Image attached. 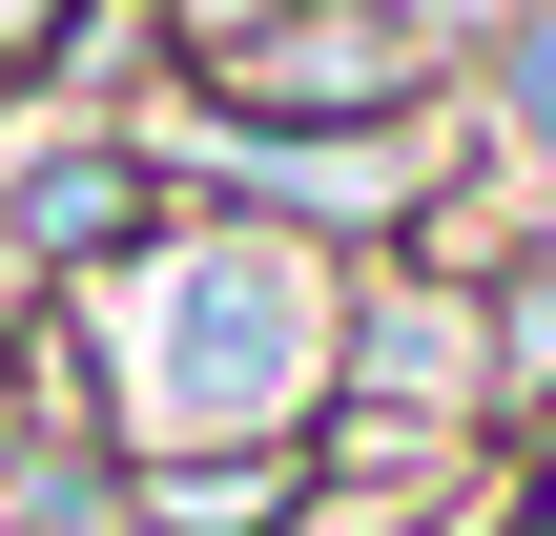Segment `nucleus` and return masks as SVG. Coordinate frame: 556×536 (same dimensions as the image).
<instances>
[{
  "label": "nucleus",
  "instance_id": "obj_1",
  "mask_svg": "<svg viewBox=\"0 0 556 536\" xmlns=\"http://www.w3.org/2000/svg\"><path fill=\"white\" fill-rule=\"evenodd\" d=\"M83 310V372H103V454H289L330 434V310L351 269L289 248V227H227V207H165V248H124Z\"/></svg>",
  "mask_w": 556,
  "mask_h": 536
},
{
  "label": "nucleus",
  "instance_id": "obj_2",
  "mask_svg": "<svg viewBox=\"0 0 556 536\" xmlns=\"http://www.w3.org/2000/svg\"><path fill=\"white\" fill-rule=\"evenodd\" d=\"M165 103H206V124H454V62L392 21V0H268L206 83H165Z\"/></svg>",
  "mask_w": 556,
  "mask_h": 536
},
{
  "label": "nucleus",
  "instance_id": "obj_3",
  "mask_svg": "<svg viewBox=\"0 0 556 536\" xmlns=\"http://www.w3.org/2000/svg\"><path fill=\"white\" fill-rule=\"evenodd\" d=\"M330 413H371V434H495V310L454 269L371 248L351 310H330Z\"/></svg>",
  "mask_w": 556,
  "mask_h": 536
},
{
  "label": "nucleus",
  "instance_id": "obj_4",
  "mask_svg": "<svg viewBox=\"0 0 556 536\" xmlns=\"http://www.w3.org/2000/svg\"><path fill=\"white\" fill-rule=\"evenodd\" d=\"M124 248H165L144 124H0V289H103Z\"/></svg>",
  "mask_w": 556,
  "mask_h": 536
},
{
  "label": "nucleus",
  "instance_id": "obj_5",
  "mask_svg": "<svg viewBox=\"0 0 556 536\" xmlns=\"http://www.w3.org/2000/svg\"><path fill=\"white\" fill-rule=\"evenodd\" d=\"M475 310H495V413H556V248H495Z\"/></svg>",
  "mask_w": 556,
  "mask_h": 536
},
{
  "label": "nucleus",
  "instance_id": "obj_6",
  "mask_svg": "<svg viewBox=\"0 0 556 536\" xmlns=\"http://www.w3.org/2000/svg\"><path fill=\"white\" fill-rule=\"evenodd\" d=\"M495 145L556 165V0H516V41H495Z\"/></svg>",
  "mask_w": 556,
  "mask_h": 536
},
{
  "label": "nucleus",
  "instance_id": "obj_7",
  "mask_svg": "<svg viewBox=\"0 0 556 536\" xmlns=\"http://www.w3.org/2000/svg\"><path fill=\"white\" fill-rule=\"evenodd\" d=\"M392 21H413L433 62H495V41H516V0H392Z\"/></svg>",
  "mask_w": 556,
  "mask_h": 536
},
{
  "label": "nucleus",
  "instance_id": "obj_8",
  "mask_svg": "<svg viewBox=\"0 0 556 536\" xmlns=\"http://www.w3.org/2000/svg\"><path fill=\"white\" fill-rule=\"evenodd\" d=\"M41 41H62V0H0V83H21V62H41Z\"/></svg>",
  "mask_w": 556,
  "mask_h": 536
}]
</instances>
